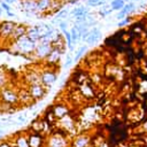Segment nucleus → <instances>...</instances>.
<instances>
[{"label":"nucleus","mask_w":147,"mask_h":147,"mask_svg":"<svg viewBox=\"0 0 147 147\" xmlns=\"http://www.w3.org/2000/svg\"><path fill=\"white\" fill-rule=\"evenodd\" d=\"M36 46H37V42H34L26 36H23V37L16 39L15 41L10 42L8 45V49L14 54L28 56V55H33Z\"/></svg>","instance_id":"obj_1"},{"label":"nucleus","mask_w":147,"mask_h":147,"mask_svg":"<svg viewBox=\"0 0 147 147\" xmlns=\"http://www.w3.org/2000/svg\"><path fill=\"white\" fill-rule=\"evenodd\" d=\"M0 101L3 103H7L13 107H20L18 106V93L17 88L13 87L10 84L3 88L0 90Z\"/></svg>","instance_id":"obj_2"},{"label":"nucleus","mask_w":147,"mask_h":147,"mask_svg":"<svg viewBox=\"0 0 147 147\" xmlns=\"http://www.w3.org/2000/svg\"><path fill=\"white\" fill-rule=\"evenodd\" d=\"M56 79H57V75L53 67L40 70V84L45 88L48 90L56 82Z\"/></svg>","instance_id":"obj_3"},{"label":"nucleus","mask_w":147,"mask_h":147,"mask_svg":"<svg viewBox=\"0 0 147 147\" xmlns=\"http://www.w3.org/2000/svg\"><path fill=\"white\" fill-rule=\"evenodd\" d=\"M15 24L16 23L14 21H8V20L0 22V42L1 44H6L8 46L9 38L14 30Z\"/></svg>","instance_id":"obj_4"},{"label":"nucleus","mask_w":147,"mask_h":147,"mask_svg":"<svg viewBox=\"0 0 147 147\" xmlns=\"http://www.w3.org/2000/svg\"><path fill=\"white\" fill-rule=\"evenodd\" d=\"M26 90H28L29 94L31 95V98L33 99V101H37V100L42 99L46 95V93H47V88H45L41 84L26 85Z\"/></svg>","instance_id":"obj_5"},{"label":"nucleus","mask_w":147,"mask_h":147,"mask_svg":"<svg viewBox=\"0 0 147 147\" xmlns=\"http://www.w3.org/2000/svg\"><path fill=\"white\" fill-rule=\"evenodd\" d=\"M52 45L49 42H37L36 49L33 52V56L39 60H45L49 52L52 51Z\"/></svg>","instance_id":"obj_6"},{"label":"nucleus","mask_w":147,"mask_h":147,"mask_svg":"<svg viewBox=\"0 0 147 147\" xmlns=\"http://www.w3.org/2000/svg\"><path fill=\"white\" fill-rule=\"evenodd\" d=\"M17 93H18V106H30L32 105L34 101L31 98V95L29 94L26 87H20L17 88Z\"/></svg>","instance_id":"obj_7"},{"label":"nucleus","mask_w":147,"mask_h":147,"mask_svg":"<svg viewBox=\"0 0 147 147\" xmlns=\"http://www.w3.org/2000/svg\"><path fill=\"white\" fill-rule=\"evenodd\" d=\"M22 10L28 15H39L37 13V0H20Z\"/></svg>","instance_id":"obj_8"},{"label":"nucleus","mask_w":147,"mask_h":147,"mask_svg":"<svg viewBox=\"0 0 147 147\" xmlns=\"http://www.w3.org/2000/svg\"><path fill=\"white\" fill-rule=\"evenodd\" d=\"M26 29H28V26H26L25 24L16 23L15 26H14V30H13V32H11V34H10L9 44L13 42V41H15L16 39L23 37V36H25V34H26ZM9 44H8V45H9Z\"/></svg>","instance_id":"obj_9"},{"label":"nucleus","mask_w":147,"mask_h":147,"mask_svg":"<svg viewBox=\"0 0 147 147\" xmlns=\"http://www.w3.org/2000/svg\"><path fill=\"white\" fill-rule=\"evenodd\" d=\"M52 2L53 0H37V13L41 16L52 14Z\"/></svg>","instance_id":"obj_10"},{"label":"nucleus","mask_w":147,"mask_h":147,"mask_svg":"<svg viewBox=\"0 0 147 147\" xmlns=\"http://www.w3.org/2000/svg\"><path fill=\"white\" fill-rule=\"evenodd\" d=\"M102 37V32L101 30L98 28V26H93V28H90V31H88V37L86 38L85 42L90 46H93L100 38Z\"/></svg>","instance_id":"obj_11"},{"label":"nucleus","mask_w":147,"mask_h":147,"mask_svg":"<svg viewBox=\"0 0 147 147\" xmlns=\"http://www.w3.org/2000/svg\"><path fill=\"white\" fill-rule=\"evenodd\" d=\"M29 147H42L44 137L38 132H31L26 136Z\"/></svg>","instance_id":"obj_12"},{"label":"nucleus","mask_w":147,"mask_h":147,"mask_svg":"<svg viewBox=\"0 0 147 147\" xmlns=\"http://www.w3.org/2000/svg\"><path fill=\"white\" fill-rule=\"evenodd\" d=\"M133 8H134V3L131 1V2H127V3H125L124 5V7L116 14V16H115V18L116 20H118V21H122L123 18H125L126 16H129V14L133 10Z\"/></svg>","instance_id":"obj_13"},{"label":"nucleus","mask_w":147,"mask_h":147,"mask_svg":"<svg viewBox=\"0 0 147 147\" xmlns=\"http://www.w3.org/2000/svg\"><path fill=\"white\" fill-rule=\"evenodd\" d=\"M9 142L11 144L13 147H29V144H28V138L25 134H22V133H17L15 134L14 137V141L11 142L9 140Z\"/></svg>","instance_id":"obj_14"},{"label":"nucleus","mask_w":147,"mask_h":147,"mask_svg":"<svg viewBox=\"0 0 147 147\" xmlns=\"http://www.w3.org/2000/svg\"><path fill=\"white\" fill-rule=\"evenodd\" d=\"M61 55H62V53H61L59 49L52 48V51L49 52V54L47 55V57H46L45 60H46V62H47L48 64L55 65V64L59 63V61H60V59H61Z\"/></svg>","instance_id":"obj_15"},{"label":"nucleus","mask_w":147,"mask_h":147,"mask_svg":"<svg viewBox=\"0 0 147 147\" xmlns=\"http://www.w3.org/2000/svg\"><path fill=\"white\" fill-rule=\"evenodd\" d=\"M25 80L28 85H33V84H40V71H29L25 75Z\"/></svg>","instance_id":"obj_16"},{"label":"nucleus","mask_w":147,"mask_h":147,"mask_svg":"<svg viewBox=\"0 0 147 147\" xmlns=\"http://www.w3.org/2000/svg\"><path fill=\"white\" fill-rule=\"evenodd\" d=\"M70 15H72L76 18H83V17H87L88 16V9L84 6H79V7H76L74 8L71 11H70Z\"/></svg>","instance_id":"obj_17"},{"label":"nucleus","mask_w":147,"mask_h":147,"mask_svg":"<svg viewBox=\"0 0 147 147\" xmlns=\"http://www.w3.org/2000/svg\"><path fill=\"white\" fill-rule=\"evenodd\" d=\"M51 109H52L55 118H62V117L67 116V114H68V108L64 105H56Z\"/></svg>","instance_id":"obj_18"},{"label":"nucleus","mask_w":147,"mask_h":147,"mask_svg":"<svg viewBox=\"0 0 147 147\" xmlns=\"http://www.w3.org/2000/svg\"><path fill=\"white\" fill-rule=\"evenodd\" d=\"M9 85V75L2 68H0V90Z\"/></svg>","instance_id":"obj_19"},{"label":"nucleus","mask_w":147,"mask_h":147,"mask_svg":"<svg viewBox=\"0 0 147 147\" xmlns=\"http://www.w3.org/2000/svg\"><path fill=\"white\" fill-rule=\"evenodd\" d=\"M124 5H125V2L123 0H113V1H110L109 6L113 11H119L124 7Z\"/></svg>","instance_id":"obj_20"},{"label":"nucleus","mask_w":147,"mask_h":147,"mask_svg":"<svg viewBox=\"0 0 147 147\" xmlns=\"http://www.w3.org/2000/svg\"><path fill=\"white\" fill-rule=\"evenodd\" d=\"M86 48H87V46H86V45H84V46H80V47H79V49L77 51V53H76L75 57H74V61H78V60L82 57V55L84 54V52L86 51Z\"/></svg>","instance_id":"obj_21"},{"label":"nucleus","mask_w":147,"mask_h":147,"mask_svg":"<svg viewBox=\"0 0 147 147\" xmlns=\"http://www.w3.org/2000/svg\"><path fill=\"white\" fill-rule=\"evenodd\" d=\"M68 10L67 9H61L60 11H57L56 13V20H59V21H62L61 18H65L67 16H68Z\"/></svg>","instance_id":"obj_22"},{"label":"nucleus","mask_w":147,"mask_h":147,"mask_svg":"<svg viewBox=\"0 0 147 147\" xmlns=\"http://www.w3.org/2000/svg\"><path fill=\"white\" fill-rule=\"evenodd\" d=\"M130 23H131V17H130V16H126V17L123 18L122 21H118L117 26H118V28H123V26H125V25H127V24H130Z\"/></svg>","instance_id":"obj_23"},{"label":"nucleus","mask_w":147,"mask_h":147,"mask_svg":"<svg viewBox=\"0 0 147 147\" xmlns=\"http://www.w3.org/2000/svg\"><path fill=\"white\" fill-rule=\"evenodd\" d=\"M0 7H1V9H2L5 13H8V11H10V10H11V7H10V5L6 3L3 0H1V1H0Z\"/></svg>","instance_id":"obj_24"},{"label":"nucleus","mask_w":147,"mask_h":147,"mask_svg":"<svg viewBox=\"0 0 147 147\" xmlns=\"http://www.w3.org/2000/svg\"><path fill=\"white\" fill-rule=\"evenodd\" d=\"M88 6H92V7H96V6H102L105 2H101L99 0H87L86 2Z\"/></svg>","instance_id":"obj_25"},{"label":"nucleus","mask_w":147,"mask_h":147,"mask_svg":"<svg viewBox=\"0 0 147 147\" xmlns=\"http://www.w3.org/2000/svg\"><path fill=\"white\" fill-rule=\"evenodd\" d=\"M59 28L61 29V31H65L68 29V23L65 21H60L59 22Z\"/></svg>","instance_id":"obj_26"},{"label":"nucleus","mask_w":147,"mask_h":147,"mask_svg":"<svg viewBox=\"0 0 147 147\" xmlns=\"http://www.w3.org/2000/svg\"><path fill=\"white\" fill-rule=\"evenodd\" d=\"M72 62H74V57H71V55H70V54H69V55H67V61H65V63H64V68L70 67Z\"/></svg>","instance_id":"obj_27"},{"label":"nucleus","mask_w":147,"mask_h":147,"mask_svg":"<svg viewBox=\"0 0 147 147\" xmlns=\"http://www.w3.org/2000/svg\"><path fill=\"white\" fill-rule=\"evenodd\" d=\"M0 147H13L9 140H0Z\"/></svg>","instance_id":"obj_28"},{"label":"nucleus","mask_w":147,"mask_h":147,"mask_svg":"<svg viewBox=\"0 0 147 147\" xmlns=\"http://www.w3.org/2000/svg\"><path fill=\"white\" fill-rule=\"evenodd\" d=\"M25 117H26V115H25V114H22V115H20V116L17 117V121H18V123H22V122H24V121H25Z\"/></svg>","instance_id":"obj_29"},{"label":"nucleus","mask_w":147,"mask_h":147,"mask_svg":"<svg viewBox=\"0 0 147 147\" xmlns=\"http://www.w3.org/2000/svg\"><path fill=\"white\" fill-rule=\"evenodd\" d=\"M6 3H8V5H11V3H14V2H16V0H3Z\"/></svg>","instance_id":"obj_30"},{"label":"nucleus","mask_w":147,"mask_h":147,"mask_svg":"<svg viewBox=\"0 0 147 147\" xmlns=\"http://www.w3.org/2000/svg\"><path fill=\"white\" fill-rule=\"evenodd\" d=\"M78 1H79V0H70V1L68 2V3H70V5H76V3L78 2Z\"/></svg>","instance_id":"obj_31"},{"label":"nucleus","mask_w":147,"mask_h":147,"mask_svg":"<svg viewBox=\"0 0 147 147\" xmlns=\"http://www.w3.org/2000/svg\"><path fill=\"white\" fill-rule=\"evenodd\" d=\"M6 14H7L9 17H15V14H14V13H11V11H8V13H6Z\"/></svg>","instance_id":"obj_32"},{"label":"nucleus","mask_w":147,"mask_h":147,"mask_svg":"<svg viewBox=\"0 0 147 147\" xmlns=\"http://www.w3.org/2000/svg\"><path fill=\"white\" fill-rule=\"evenodd\" d=\"M60 1H61V2H62V3L64 5V3H68V2L70 1V0H60Z\"/></svg>","instance_id":"obj_33"},{"label":"nucleus","mask_w":147,"mask_h":147,"mask_svg":"<svg viewBox=\"0 0 147 147\" xmlns=\"http://www.w3.org/2000/svg\"><path fill=\"white\" fill-rule=\"evenodd\" d=\"M123 1H124V2H125V3H127V2H131V1H132V0H123Z\"/></svg>","instance_id":"obj_34"},{"label":"nucleus","mask_w":147,"mask_h":147,"mask_svg":"<svg viewBox=\"0 0 147 147\" xmlns=\"http://www.w3.org/2000/svg\"><path fill=\"white\" fill-rule=\"evenodd\" d=\"M2 13H3V10H2V9H1V7H0V16L2 15Z\"/></svg>","instance_id":"obj_35"},{"label":"nucleus","mask_w":147,"mask_h":147,"mask_svg":"<svg viewBox=\"0 0 147 147\" xmlns=\"http://www.w3.org/2000/svg\"><path fill=\"white\" fill-rule=\"evenodd\" d=\"M0 123H1V122H0Z\"/></svg>","instance_id":"obj_36"},{"label":"nucleus","mask_w":147,"mask_h":147,"mask_svg":"<svg viewBox=\"0 0 147 147\" xmlns=\"http://www.w3.org/2000/svg\"><path fill=\"white\" fill-rule=\"evenodd\" d=\"M111 1H113V0H111Z\"/></svg>","instance_id":"obj_37"}]
</instances>
